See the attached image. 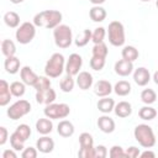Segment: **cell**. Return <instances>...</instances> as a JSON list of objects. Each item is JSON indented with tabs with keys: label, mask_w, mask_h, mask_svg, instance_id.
Segmentation results:
<instances>
[{
	"label": "cell",
	"mask_w": 158,
	"mask_h": 158,
	"mask_svg": "<svg viewBox=\"0 0 158 158\" xmlns=\"http://www.w3.org/2000/svg\"><path fill=\"white\" fill-rule=\"evenodd\" d=\"M2 158H17L16 151H15L14 148H11V149H5L4 153H2Z\"/></svg>",
	"instance_id": "47"
},
{
	"label": "cell",
	"mask_w": 158,
	"mask_h": 158,
	"mask_svg": "<svg viewBox=\"0 0 158 158\" xmlns=\"http://www.w3.org/2000/svg\"><path fill=\"white\" fill-rule=\"evenodd\" d=\"M141 100L146 105H151V104L156 102L157 94H156V91L153 89H143L142 93H141Z\"/></svg>",
	"instance_id": "34"
},
{
	"label": "cell",
	"mask_w": 158,
	"mask_h": 158,
	"mask_svg": "<svg viewBox=\"0 0 158 158\" xmlns=\"http://www.w3.org/2000/svg\"><path fill=\"white\" fill-rule=\"evenodd\" d=\"M38 154V149L33 147H25V149L21 153L22 158H36Z\"/></svg>",
	"instance_id": "43"
},
{
	"label": "cell",
	"mask_w": 158,
	"mask_h": 158,
	"mask_svg": "<svg viewBox=\"0 0 158 158\" xmlns=\"http://www.w3.org/2000/svg\"><path fill=\"white\" fill-rule=\"evenodd\" d=\"M91 35H93V32L90 31V30H84L80 35H78L77 36V38L74 40V43H75V46L77 47H84V46H86L88 43H89V41H91Z\"/></svg>",
	"instance_id": "29"
},
{
	"label": "cell",
	"mask_w": 158,
	"mask_h": 158,
	"mask_svg": "<svg viewBox=\"0 0 158 158\" xmlns=\"http://www.w3.org/2000/svg\"><path fill=\"white\" fill-rule=\"evenodd\" d=\"M4 22L6 26H9L10 28H16L20 25V16L17 12L15 11H7L4 15Z\"/></svg>",
	"instance_id": "25"
},
{
	"label": "cell",
	"mask_w": 158,
	"mask_h": 158,
	"mask_svg": "<svg viewBox=\"0 0 158 158\" xmlns=\"http://www.w3.org/2000/svg\"><path fill=\"white\" fill-rule=\"evenodd\" d=\"M133 80L138 86H146L151 80V73L147 68L139 67L133 72Z\"/></svg>",
	"instance_id": "11"
},
{
	"label": "cell",
	"mask_w": 158,
	"mask_h": 158,
	"mask_svg": "<svg viewBox=\"0 0 158 158\" xmlns=\"http://www.w3.org/2000/svg\"><path fill=\"white\" fill-rule=\"evenodd\" d=\"M74 131H75L74 125H73L70 121H68V120H62V121H59V123H58V126H57V132H58V135L62 136V137H65V138L73 136V135H74Z\"/></svg>",
	"instance_id": "19"
},
{
	"label": "cell",
	"mask_w": 158,
	"mask_h": 158,
	"mask_svg": "<svg viewBox=\"0 0 158 158\" xmlns=\"http://www.w3.org/2000/svg\"><path fill=\"white\" fill-rule=\"evenodd\" d=\"M121 56L126 60L135 62L138 58L139 53H138V49L136 47H133V46H125L123 49H122V52H121Z\"/></svg>",
	"instance_id": "27"
},
{
	"label": "cell",
	"mask_w": 158,
	"mask_h": 158,
	"mask_svg": "<svg viewBox=\"0 0 158 158\" xmlns=\"http://www.w3.org/2000/svg\"><path fill=\"white\" fill-rule=\"evenodd\" d=\"M25 83L23 81H12L10 84V90H11V94L12 96H16V98H21L23 96L25 91H26V88H25Z\"/></svg>",
	"instance_id": "33"
},
{
	"label": "cell",
	"mask_w": 158,
	"mask_h": 158,
	"mask_svg": "<svg viewBox=\"0 0 158 158\" xmlns=\"http://www.w3.org/2000/svg\"><path fill=\"white\" fill-rule=\"evenodd\" d=\"M20 59L16 57V56H12V57H6L5 62H4V67H5V70L9 73V74H16L20 69Z\"/></svg>",
	"instance_id": "21"
},
{
	"label": "cell",
	"mask_w": 158,
	"mask_h": 158,
	"mask_svg": "<svg viewBox=\"0 0 158 158\" xmlns=\"http://www.w3.org/2000/svg\"><path fill=\"white\" fill-rule=\"evenodd\" d=\"M10 144H11V148H14L15 151H19V152H22L25 149V141L15 131L10 136Z\"/></svg>",
	"instance_id": "31"
},
{
	"label": "cell",
	"mask_w": 158,
	"mask_h": 158,
	"mask_svg": "<svg viewBox=\"0 0 158 158\" xmlns=\"http://www.w3.org/2000/svg\"><path fill=\"white\" fill-rule=\"evenodd\" d=\"M36 36V25L33 22L21 23L15 33V37L20 44H28Z\"/></svg>",
	"instance_id": "6"
},
{
	"label": "cell",
	"mask_w": 158,
	"mask_h": 158,
	"mask_svg": "<svg viewBox=\"0 0 158 158\" xmlns=\"http://www.w3.org/2000/svg\"><path fill=\"white\" fill-rule=\"evenodd\" d=\"M115 105H116V104H115L114 99H111V98H109V96H105V98L100 99V100L98 101V104H96L99 111L102 112V114H110L111 111H114Z\"/></svg>",
	"instance_id": "24"
},
{
	"label": "cell",
	"mask_w": 158,
	"mask_h": 158,
	"mask_svg": "<svg viewBox=\"0 0 158 158\" xmlns=\"http://www.w3.org/2000/svg\"><path fill=\"white\" fill-rule=\"evenodd\" d=\"M109 156L111 158H122V157H126V153L123 151V148L121 146H112L109 151Z\"/></svg>",
	"instance_id": "41"
},
{
	"label": "cell",
	"mask_w": 158,
	"mask_h": 158,
	"mask_svg": "<svg viewBox=\"0 0 158 158\" xmlns=\"http://www.w3.org/2000/svg\"><path fill=\"white\" fill-rule=\"evenodd\" d=\"M153 81L158 85V70H156V72H154V74H153Z\"/></svg>",
	"instance_id": "50"
},
{
	"label": "cell",
	"mask_w": 158,
	"mask_h": 158,
	"mask_svg": "<svg viewBox=\"0 0 158 158\" xmlns=\"http://www.w3.org/2000/svg\"><path fill=\"white\" fill-rule=\"evenodd\" d=\"M93 83H94V79H93V75L89 73V72H80L77 77V84L79 86V89L81 90H88L93 86Z\"/></svg>",
	"instance_id": "17"
},
{
	"label": "cell",
	"mask_w": 158,
	"mask_h": 158,
	"mask_svg": "<svg viewBox=\"0 0 158 158\" xmlns=\"http://www.w3.org/2000/svg\"><path fill=\"white\" fill-rule=\"evenodd\" d=\"M65 70V59L62 53H53L44 65V74L49 78H58Z\"/></svg>",
	"instance_id": "3"
},
{
	"label": "cell",
	"mask_w": 158,
	"mask_h": 158,
	"mask_svg": "<svg viewBox=\"0 0 158 158\" xmlns=\"http://www.w3.org/2000/svg\"><path fill=\"white\" fill-rule=\"evenodd\" d=\"M156 5H157V7H158V0H157V1H156Z\"/></svg>",
	"instance_id": "53"
},
{
	"label": "cell",
	"mask_w": 158,
	"mask_h": 158,
	"mask_svg": "<svg viewBox=\"0 0 158 158\" xmlns=\"http://www.w3.org/2000/svg\"><path fill=\"white\" fill-rule=\"evenodd\" d=\"M109 42L115 47H121L125 44L126 36H125V27L120 21H111L107 28Z\"/></svg>",
	"instance_id": "5"
},
{
	"label": "cell",
	"mask_w": 158,
	"mask_h": 158,
	"mask_svg": "<svg viewBox=\"0 0 158 158\" xmlns=\"http://www.w3.org/2000/svg\"><path fill=\"white\" fill-rule=\"evenodd\" d=\"M133 135H135L136 141H137V142L139 143V146L143 147V148H152V147L156 144V136H154V132H153L152 127L148 126V125H146V123L137 125V126L135 127Z\"/></svg>",
	"instance_id": "2"
},
{
	"label": "cell",
	"mask_w": 158,
	"mask_h": 158,
	"mask_svg": "<svg viewBox=\"0 0 158 158\" xmlns=\"http://www.w3.org/2000/svg\"><path fill=\"white\" fill-rule=\"evenodd\" d=\"M20 77H21V80H22L26 85H31V86H33L35 83H36L37 79H38V75H37V74L32 70V68L28 67V65H25V67L21 68V70H20Z\"/></svg>",
	"instance_id": "16"
},
{
	"label": "cell",
	"mask_w": 158,
	"mask_h": 158,
	"mask_svg": "<svg viewBox=\"0 0 158 158\" xmlns=\"http://www.w3.org/2000/svg\"><path fill=\"white\" fill-rule=\"evenodd\" d=\"M79 144L80 148H91L94 147V138L89 132H83L79 136Z\"/></svg>",
	"instance_id": "36"
},
{
	"label": "cell",
	"mask_w": 158,
	"mask_h": 158,
	"mask_svg": "<svg viewBox=\"0 0 158 158\" xmlns=\"http://www.w3.org/2000/svg\"><path fill=\"white\" fill-rule=\"evenodd\" d=\"M105 63H106V59L105 58L91 57V59H90V68L94 69V70H96V72H100V70L104 69Z\"/></svg>",
	"instance_id": "40"
},
{
	"label": "cell",
	"mask_w": 158,
	"mask_h": 158,
	"mask_svg": "<svg viewBox=\"0 0 158 158\" xmlns=\"http://www.w3.org/2000/svg\"><path fill=\"white\" fill-rule=\"evenodd\" d=\"M141 1H143V2H147V1H151V0H141Z\"/></svg>",
	"instance_id": "52"
},
{
	"label": "cell",
	"mask_w": 158,
	"mask_h": 158,
	"mask_svg": "<svg viewBox=\"0 0 158 158\" xmlns=\"http://www.w3.org/2000/svg\"><path fill=\"white\" fill-rule=\"evenodd\" d=\"M112 90H114V88H112V85H111V83H110L109 80L101 79V80L96 81L95 85H94V93H95V95L99 96V98L109 96V95L112 93Z\"/></svg>",
	"instance_id": "12"
},
{
	"label": "cell",
	"mask_w": 158,
	"mask_h": 158,
	"mask_svg": "<svg viewBox=\"0 0 158 158\" xmlns=\"http://www.w3.org/2000/svg\"><path fill=\"white\" fill-rule=\"evenodd\" d=\"M114 91L118 96H127L131 93V84L128 81H126V80H120V81H117L115 84Z\"/></svg>",
	"instance_id": "26"
},
{
	"label": "cell",
	"mask_w": 158,
	"mask_h": 158,
	"mask_svg": "<svg viewBox=\"0 0 158 158\" xmlns=\"http://www.w3.org/2000/svg\"><path fill=\"white\" fill-rule=\"evenodd\" d=\"M31 111V104L25 100V99H21V100H17L16 102H14L6 111L7 116L11 118V120H19L23 116H26L27 114H30Z\"/></svg>",
	"instance_id": "8"
},
{
	"label": "cell",
	"mask_w": 158,
	"mask_h": 158,
	"mask_svg": "<svg viewBox=\"0 0 158 158\" xmlns=\"http://www.w3.org/2000/svg\"><path fill=\"white\" fill-rule=\"evenodd\" d=\"M139 157L141 158H147V157H149V158H154L156 157V153L154 152H152V151H144V152H142L141 154H139Z\"/></svg>",
	"instance_id": "48"
},
{
	"label": "cell",
	"mask_w": 158,
	"mask_h": 158,
	"mask_svg": "<svg viewBox=\"0 0 158 158\" xmlns=\"http://www.w3.org/2000/svg\"><path fill=\"white\" fill-rule=\"evenodd\" d=\"M56 98H57V94L52 88H48L46 90L36 93V101L38 104H43V105L52 104V102H54Z\"/></svg>",
	"instance_id": "13"
},
{
	"label": "cell",
	"mask_w": 158,
	"mask_h": 158,
	"mask_svg": "<svg viewBox=\"0 0 158 158\" xmlns=\"http://www.w3.org/2000/svg\"><path fill=\"white\" fill-rule=\"evenodd\" d=\"M43 114L46 117L51 118V120H59V118H65L69 114H70V107L69 105L60 102V104H48L46 105Z\"/></svg>",
	"instance_id": "7"
},
{
	"label": "cell",
	"mask_w": 158,
	"mask_h": 158,
	"mask_svg": "<svg viewBox=\"0 0 158 158\" xmlns=\"http://www.w3.org/2000/svg\"><path fill=\"white\" fill-rule=\"evenodd\" d=\"M107 154V148L104 144H99L95 147V158H105Z\"/></svg>",
	"instance_id": "44"
},
{
	"label": "cell",
	"mask_w": 158,
	"mask_h": 158,
	"mask_svg": "<svg viewBox=\"0 0 158 158\" xmlns=\"http://www.w3.org/2000/svg\"><path fill=\"white\" fill-rule=\"evenodd\" d=\"M7 138H9V132H7V130H6V127L1 126V127H0V144L4 146V144L6 143V141H7Z\"/></svg>",
	"instance_id": "46"
},
{
	"label": "cell",
	"mask_w": 158,
	"mask_h": 158,
	"mask_svg": "<svg viewBox=\"0 0 158 158\" xmlns=\"http://www.w3.org/2000/svg\"><path fill=\"white\" fill-rule=\"evenodd\" d=\"M138 116H139L142 120H144V121H151V120L156 118L157 111H156L154 107H152V106H149V105H146V106H143V107L139 109Z\"/></svg>",
	"instance_id": "28"
},
{
	"label": "cell",
	"mask_w": 158,
	"mask_h": 158,
	"mask_svg": "<svg viewBox=\"0 0 158 158\" xmlns=\"http://www.w3.org/2000/svg\"><path fill=\"white\" fill-rule=\"evenodd\" d=\"M107 54H109V49H107V46L104 42L98 43V44H94V47H93V57L105 58L106 59Z\"/></svg>",
	"instance_id": "35"
},
{
	"label": "cell",
	"mask_w": 158,
	"mask_h": 158,
	"mask_svg": "<svg viewBox=\"0 0 158 158\" xmlns=\"http://www.w3.org/2000/svg\"><path fill=\"white\" fill-rule=\"evenodd\" d=\"M1 52L5 57H12L16 53V46L11 40H2L1 42Z\"/></svg>",
	"instance_id": "30"
},
{
	"label": "cell",
	"mask_w": 158,
	"mask_h": 158,
	"mask_svg": "<svg viewBox=\"0 0 158 158\" xmlns=\"http://www.w3.org/2000/svg\"><path fill=\"white\" fill-rule=\"evenodd\" d=\"M83 65V58L78 53H72L69 58L65 62V72L69 75H78L80 72V68Z\"/></svg>",
	"instance_id": "9"
},
{
	"label": "cell",
	"mask_w": 158,
	"mask_h": 158,
	"mask_svg": "<svg viewBox=\"0 0 158 158\" xmlns=\"http://www.w3.org/2000/svg\"><path fill=\"white\" fill-rule=\"evenodd\" d=\"M89 16H90V19H91L94 22H102V21L106 19L107 14H106V10H105L102 6H100V5H94V6L90 9V11H89Z\"/></svg>",
	"instance_id": "23"
},
{
	"label": "cell",
	"mask_w": 158,
	"mask_h": 158,
	"mask_svg": "<svg viewBox=\"0 0 158 158\" xmlns=\"http://www.w3.org/2000/svg\"><path fill=\"white\" fill-rule=\"evenodd\" d=\"M36 130L41 135H48V133H51L52 130H53V123H52L51 118H48V117L38 118L37 122H36Z\"/></svg>",
	"instance_id": "22"
},
{
	"label": "cell",
	"mask_w": 158,
	"mask_h": 158,
	"mask_svg": "<svg viewBox=\"0 0 158 158\" xmlns=\"http://www.w3.org/2000/svg\"><path fill=\"white\" fill-rule=\"evenodd\" d=\"M115 73L120 77H128L133 72V62L126 60V59H120L115 63Z\"/></svg>",
	"instance_id": "10"
},
{
	"label": "cell",
	"mask_w": 158,
	"mask_h": 158,
	"mask_svg": "<svg viewBox=\"0 0 158 158\" xmlns=\"http://www.w3.org/2000/svg\"><path fill=\"white\" fill-rule=\"evenodd\" d=\"M105 36H106V30H105L104 27H96V28L93 31L91 41L94 42V44L101 43V42H104Z\"/></svg>",
	"instance_id": "38"
},
{
	"label": "cell",
	"mask_w": 158,
	"mask_h": 158,
	"mask_svg": "<svg viewBox=\"0 0 158 158\" xmlns=\"http://www.w3.org/2000/svg\"><path fill=\"white\" fill-rule=\"evenodd\" d=\"M115 115L118 116V117H128L131 114H132V105L128 102V101H120L118 104L115 105Z\"/></svg>",
	"instance_id": "20"
},
{
	"label": "cell",
	"mask_w": 158,
	"mask_h": 158,
	"mask_svg": "<svg viewBox=\"0 0 158 158\" xmlns=\"http://www.w3.org/2000/svg\"><path fill=\"white\" fill-rule=\"evenodd\" d=\"M91 4H94V5H101V4H104L106 0H89Z\"/></svg>",
	"instance_id": "49"
},
{
	"label": "cell",
	"mask_w": 158,
	"mask_h": 158,
	"mask_svg": "<svg viewBox=\"0 0 158 158\" xmlns=\"http://www.w3.org/2000/svg\"><path fill=\"white\" fill-rule=\"evenodd\" d=\"M15 132L26 142L28 138H30V136H31V128H30V126L28 125H26V123H21V125H19L17 127H16V130H15Z\"/></svg>",
	"instance_id": "39"
},
{
	"label": "cell",
	"mask_w": 158,
	"mask_h": 158,
	"mask_svg": "<svg viewBox=\"0 0 158 158\" xmlns=\"http://www.w3.org/2000/svg\"><path fill=\"white\" fill-rule=\"evenodd\" d=\"M11 90H10V84L5 80H0V106H6L10 100H11Z\"/></svg>",
	"instance_id": "18"
},
{
	"label": "cell",
	"mask_w": 158,
	"mask_h": 158,
	"mask_svg": "<svg viewBox=\"0 0 158 158\" xmlns=\"http://www.w3.org/2000/svg\"><path fill=\"white\" fill-rule=\"evenodd\" d=\"M36 148L38 149V152L41 153H51L54 149V141L48 137L47 135H43V137H40L36 142Z\"/></svg>",
	"instance_id": "14"
},
{
	"label": "cell",
	"mask_w": 158,
	"mask_h": 158,
	"mask_svg": "<svg viewBox=\"0 0 158 158\" xmlns=\"http://www.w3.org/2000/svg\"><path fill=\"white\" fill-rule=\"evenodd\" d=\"M51 79H49V77H38V79H37V81L35 83V85H33V88L36 89V91H42V90H46V89H48V88H51Z\"/></svg>",
	"instance_id": "37"
},
{
	"label": "cell",
	"mask_w": 158,
	"mask_h": 158,
	"mask_svg": "<svg viewBox=\"0 0 158 158\" xmlns=\"http://www.w3.org/2000/svg\"><path fill=\"white\" fill-rule=\"evenodd\" d=\"M10 2H12V4H21V2H23V0H10Z\"/></svg>",
	"instance_id": "51"
},
{
	"label": "cell",
	"mask_w": 158,
	"mask_h": 158,
	"mask_svg": "<svg viewBox=\"0 0 158 158\" xmlns=\"http://www.w3.org/2000/svg\"><path fill=\"white\" fill-rule=\"evenodd\" d=\"M98 127L104 133H112L115 131L116 125H115V121L105 114V115H102L98 118Z\"/></svg>",
	"instance_id": "15"
},
{
	"label": "cell",
	"mask_w": 158,
	"mask_h": 158,
	"mask_svg": "<svg viewBox=\"0 0 158 158\" xmlns=\"http://www.w3.org/2000/svg\"><path fill=\"white\" fill-rule=\"evenodd\" d=\"M54 43L59 48H68L73 42V32L68 25H58L53 30Z\"/></svg>",
	"instance_id": "4"
},
{
	"label": "cell",
	"mask_w": 158,
	"mask_h": 158,
	"mask_svg": "<svg viewBox=\"0 0 158 158\" xmlns=\"http://www.w3.org/2000/svg\"><path fill=\"white\" fill-rule=\"evenodd\" d=\"M74 85H75V81L73 79V75H69L67 74L59 83V86H60V90L64 91V93H70L73 89H74Z\"/></svg>",
	"instance_id": "32"
},
{
	"label": "cell",
	"mask_w": 158,
	"mask_h": 158,
	"mask_svg": "<svg viewBox=\"0 0 158 158\" xmlns=\"http://www.w3.org/2000/svg\"><path fill=\"white\" fill-rule=\"evenodd\" d=\"M78 156L81 158H95V147L91 148H80Z\"/></svg>",
	"instance_id": "42"
},
{
	"label": "cell",
	"mask_w": 158,
	"mask_h": 158,
	"mask_svg": "<svg viewBox=\"0 0 158 158\" xmlns=\"http://www.w3.org/2000/svg\"><path fill=\"white\" fill-rule=\"evenodd\" d=\"M62 19H63V15L58 10H43L35 15L33 23L37 27L54 30L58 25H60Z\"/></svg>",
	"instance_id": "1"
},
{
	"label": "cell",
	"mask_w": 158,
	"mask_h": 158,
	"mask_svg": "<svg viewBox=\"0 0 158 158\" xmlns=\"http://www.w3.org/2000/svg\"><path fill=\"white\" fill-rule=\"evenodd\" d=\"M125 153H126V157H127V158H136V157H138V156L141 154L139 148H138V147H135V146L128 147V148L125 151Z\"/></svg>",
	"instance_id": "45"
}]
</instances>
